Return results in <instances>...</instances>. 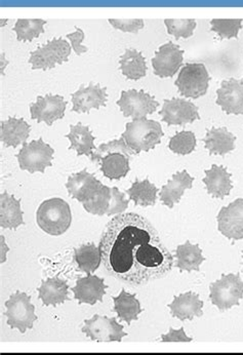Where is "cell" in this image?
Wrapping results in <instances>:
<instances>
[{
  "instance_id": "cell-1",
  "label": "cell",
  "mask_w": 243,
  "mask_h": 355,
  "mask_svg": "<svg viewBox=\"0 0 243 355\" xmlns=\"http://www.w3.org/2000/svg\"><path fill=\"white\" fill-rule=\"evenodd\" d=\"M99 248L109 275L132 286L161 279L174 266V257L156 229L138 214H120L111 220Z\"/></svg>"
},
{
  "instance_id": "cell-2",
  "label": "cell",
  "mask_w": 243,
  "mask_h": 355,
  "mask_svg": "<svg viewBox=\"0 0 243 355\" xmlns=\"http://www.w3.org/2000/svg\"><path fill=\"white\" fill-rule=\"evenodd\" d=\"M163 132L161 123L152 119H135L127 123L125 130L121 138L125 141L127 146L134 154H140L145 151L148 153L161 144Z\"/></svg>"
},
{
  "instance_id": "cell-3",
  "label": "cell",
  "mask_w": 243,
  "mask_h": 355,
  "mask_svg": "<svg viewBox=\"0 0 243 355\" xmlns=\"http://www.w3.org/2000/svg\"><path fill=\"white\" fill-rule=\"evenodd\" d=\"M36 221L44 232L53 236H59L64 234L71 225V209L68 202L62 198L44 200L38 207Z\"/></svg>"
},
{
  "instance_id": "cell-4",
  "label": "cell",
  "mask_w": 243,
  "mask_h": 355,
  "mask_svg": "<svg viewBox=\"0 0 243 355\" xmlns=\"http://www.w3.org/2000/svg\"><path fill=\"white\" fill-rule=\"evenodd\" d=\"M210 298L213 304L221 311L240 305L243 298V280L237 275H223L210 286Z\"/></svg>"
},
{
  "instance_id": "cell-5",
  "label": "cell",
  "mask_w": 243,
  "mask_h": 355,
  "mask_svg": "<svg viewBox=\"0 0 243 355\" xmlns=\"http://www.w3.org/2000/svg\"><path fill=\"white\" fill-rule=\"evenodd\" d=\"M6 311L4 316L8 318V326L10 329H18L22 334L28 329L33 328V324L38 320L35 315V307L32 305L31 297L26 293L16 292L6 302Z\"/></svg>"
},
{
  "instance_id": "cell-6",
  "label": "cell",
  "mask_w": 243,
  "mask_h": 355,
  "mask_svg": "<svg viewBox=\"0 0 243 355\" xmlns=\"http://www.w3.org/2000/svg\"><path fill=\"white\" fill-rule=\"evenodd\" d=\"M54 153V149L40 138L24 143L20 153L17 154V158L21 170L34 174L36 172L44 173L46 168L52 166Z\"/></svg>"
},
{
  "instance_id": "cell-7",
  "label": "cell",
  "mask_w": 243,
  "mask_h": 355,
  "mask_svg": "<svg viewBox=\"0 0 243 355\" xmlns=\"http://www.w3.org/2000/svg\"><path fill=\"white\" fill-rule=\"evenodd\" d=\"M210 83V76L202 63H187L179 73L174 85L181 95L198 99L206 95Z\"/></svg>"
},
{
  "instance_id": "cell-8",
  "label": "cell",
  "mask_w": 243,
  "mask_h": 355,
  "mask_svg": "<svg viewBox=\"0 0 243 355\" xmlns=\"http://www.w3.org/2000/svg\"><path fill=\"white\" fill-rule=\"evenodd\" d=\"M71 48V44L63 38L50 40L44 46L32 51L29 59L32 69L48 70L62 65L69 59Z\"/></svg>"
},
{
  "instance_id": "cell-9",
  "label": "cell",
  "mask_w": 243,
  "mask_h": 355,
  "mask_svg": "<svg viewBox=\"0 0 243 355\" xmlns=\"http://www.w3.org/2000/svg\"><path fill=\"white\" fill-rule=\"evenodd\" d=\"M82 205L85 211L93 215L113 216L125 211L129 200H125V194L119 191L118 188L104 185L93 200Z\"/></svg>"
},
{
  "instance_id": "cell-10",
  "label": "cell",
  "mask_w": 243,
  "mask_h": 355,
  "mask_svg": "<svg viewBox=\"0 0 243 355\" xmlns=\"http://www.w3.org/2000/svg\"><path fill=\"white\" fill-rule=\"evenodd\" d=\"M121 112L125 117L135 119H146L159 108V103L144 91L129 89L121 93L120 99L117 101Z\"/></svg>"
},
{
  "instance_id": "cell-11",
  "label": "cell",
  "mask_w": 243,
  "mask_h": 355,
  "mask_svg": "<svg viewBox=\"0 0 243 355\" xmlns=\"http://www.w3.org/2000/svg\"><path fill=\"white\" fill-rule=\"evenodd\" d=\"M81 331L96 342H121L123 338L127 336L123 331V326L116 322V318L98 314L91 320H84V326Z\"/></svg>"
},
{
  "instance_id": "cell-12",
  "label": "cell",
  "mask_w": 243,
  "mask_h": 355,
  "mask_svg": "<svg viewBox=\"0 0 243 355\" xmlns=\"http://www.w3.org/2000/svg\"><path fill=\"white\" fill-rule=\"evenodd\" d=\"M159 115L168 125H184L200 119L197 106L181 98L164 100Z\"/></svg>"
},
{
  "instance_id": "cell-13",
  "label": "cell",
  "mask_w": 243,
  "mask_h": 355,
  "mask_svg": "<svg viewBox=\"0 0 243 355\" xmlns=\"http://www.w3.org/2000/svg\"><path fill=\"white\" fill-rule=\"evenodd\" d=\"M66 106L67 102L62 96H39L37 101L30 105L31 119H35L38 123L44 121L46 125H52L55 121L65 116Z\"/></svg>"
},
{
  "instance_id": "cell-14",
  "label": "cell",
  "mask_w": 243,
  "mask_h": 355,
  "mask_svg": "<svg viewBox=\"0 0 243 355\" xmlns=\"http://www.w3.org/2000/svg\"><path fill=\"white\" fill-rule=\"evenodd\" d=\"M217 229L229 239H243V198L222 207L217 215Z\"/></svg>"
},
{
  "instance_id": "cell-15",
  "label": "cell",
  "mask_w": 243,
  "mask_h": 355,
  "mask_svg": "<svg viewBox=\"0 0 243 355\" xmlns=\"http://www.w3.org/2000/svg\"><path fill=\"white\" fill-rule=\"evenodd\" d=\"M183 57L184 51L172 42L161 46L152 59L155 76L161 78L174 76L183 65Z\"/></svg>"
},
{
  "instance_id": "cell-16",
  "label": "cell",
  "mask_w": 243,
  "mask_h": 355,
  "mask_svg": "<svg viewBox=\"0 0 243 355\" xmlns=\"http://www.w3.org/2000/svg\"><path fill=\"white\" fill-rule=\"evenodd\" d=\"M103 186L99 180L89 174L85 168L80 173L71 175L66 183L70 196L82 203L93 200Z\"/></svg>"
},
{
  "instance_id": "cell-17",
  "label": "cell",
  "mask_w": 243,
  "mask_h": 355,
  "mask_svg": "<svg viewBox=\"0 0 243 355\" xmlns=\"http://www.w3.org/2000/svg\"><path fill=\"white\" fill-rule=\"evenodd\" d=\"M217 104L227 114H243V83L240 79L222 81L217 91Z\"/></svg>"
},
{
  "instance_id": "cell-18",
  "label": "cell",
  "mask_w": 243,
  "mask_h": 355,
  "mask_svg": "<svg viewBox=\"0 0 243 355\" xmlns=\"http://www.w3.org/2000/svg\"><path fill=\"white\" fill-rule=\"evenodd\" d=\"M106 87L91 83L89 87L81 85L80 89L72 95V112L89 113L91 109L106 106L107 93Z\"/></svg>"
},
{
  "instance_id": "cell-19",
  "label": "cell",
  "mask_w": 243,
  "mask_h": 355,
  "mask_svg": "<svg viewBox=\"0 0 243 355\" xmlns=\"http://www.w3.org/2000/svg\"><path fill=\"white\" fill-rule=\"evenodd\" d=\"M107 288L103 279L97 275H89L78 279L76 286L72 288V292L74 293V298L80 304L87 303L95 305L97 302H103V297Z\"/></svg>"
},
{
  "instance_id": "cell-20",
  "label": "cell",
  "mask_w": 243,
  "mask_h": 355,
  "mask_svg": "<svg viewBox=\"0 0 243 355\" xmlns=\"http://www.w3.org/2000/svg\"><path fill=\"white\" fill-rule=\"evenodd\" d=\"M202 307L204 301L200 300L199 296L193 292L182 293L178 297H174L172 304L168 305L172 318H178L182 322L204 315Z\"/></svg>"
},
{
  "instance_id": "cell-21",
  "label": "cell",
  "mask_w": 243,
  "mask_h": 355,
  "mask_svg": "<svg viewBox=\"0 0 243 355\" xmlns=\"http://www.w3.org/2000/svg\"><path fill=\"white\" fill-rule=\"evenodd\" d=\"M206 178L202 180L206 184V190L210 196L223 200L229 196L233 185H232L231 174L227 172V168L223 166L213 164L210 170L204 171Z\"/></svg>"
},
{
  "instance_id": "cell-22",
  "label": "cell",
  "mask_w": 243,
  "mask_h": 355,
  "mask_svg": "<svg viewBox=\"0 0 243 355\" xmlns=\"http://www.w3.org/2000/svg\"><path fill=\"white\" fill-rule=\"evenodd\" d=\"M194 178L190 176L186 171L178 172L172 176L166 185L162 186L161 196V202L172 209L174 203L180 202L185 190L193 187Z\"/></svg>"
},
{
  "instance_id": "cell-23",
  "label": "cell",
  "mask_w": 243,
  "mask_h": 355,
  "mask_svg": "<svg viewBox=\"0 0 243 355\" xmlns=\"http://www.w3.org/2000/svg\"><path fill=\"white\" fill-rule=\"evenodd\" d=\"M31 128L23 119L8 117L0 123V140L6 147H18L26 143Z\"/></svg>"
},
{
  "instance_id": "cell-24",
  "label": "cell",
  "mask_w": 243,
  "mask_h": 355,
  "mask_svg": "<svg viewBox=\"0 0 243 355\" xmlns=\"http://www.w3.org/2000/svg\"><path fill=\"white\" fill-rule=\"evenodd\" d=\"M69 284L59 277H50L42 282L38 288V298L46 306H57L65 301H69Z\"/></svg>"
},
{
  "instance_id": "cell-25",
  "label": "cell",
  "mask_w": 243,
  "mask_h": 355,
  "mask_svg": "<svg viewBox=\"0 0 243 355\" xmlns=\"http://www.w3.org/2000/svg\"><path fill=\"white\" fill-rule=\"evenodd\" d=\"M236 137L226 128H208L204 142L210 154L226 155L235 149Z\"/></svg>"
},
{
  "instance_id": "cell-26",
  "label": "cell",
  "mask_w": 243,
  "mask_h": 355,
  "mask_svg": "<svg viewBox=\"0 0 243 355\" xmlns=\"http://www.w3.org/2000/svg\"><path fill=\"white\" fill-rule=\"evenodd\" d=\"M24 225L21 200L4 192L0 196V226L6 229H17Z\"/></svg>"
},
{
  "instance_id": "cell-27",
  "label": "cell",
  "mask_w": 243,
  "mask_h": 355,
  "mask_svg": "<svg viewBox=\"0 0 243 355\" xmlns=\"http://www.w3.org/2000/svg\"><path fill=\"white\" fill-rule=\"evenodd\" d=\"M66 138L69 139L71 142L70 150H75L78 156H91L93 154V149L96 148L93 142L96 137L93 136L89 127H84L82 123H78L76 125L70 127V132L66 135Z\"/></svg>"
},
{
  "instance_id": "cell-28",
  "label": "cell",
  "mask_w": 243,
  "mask_h": 355,
  "mask_svg": "<svg viewBox=\"0 0 243 355\" xmlns=\"http://www.w3.org/2000/svg\"><path fill=\"white\" fill-rule=\"evenodd\" d=\"M129 154L123 153H109L101 159V171L109 180H120L129 174Z\"/></svg>"
},
{
  "instance_id": "cell-29",
  "label": "cell",
  "mask_w": 243,
  "mask_h": 355,
  "mask_svg": "<svg viewBox=\"0 0 243 355\" xmlns=\"http://www.w3.org/2000/svg\"><path fill=\"white\" fill-rule=\"evenodd\" d=\"M176 267L180 271H199L200 265L206 259L202 256V251L198 245H192L186 241L184 245H178L176 251Z\"/></svg>"
},
{
  "instance_id": "cell-30",
  "label": "cell",
  "mask_w": 243,
  "mask_h": 355,
  "mask_svg": "<svg viewBox=\"0 0 243 355\" xmlns=\"http://www.w3.org/2000/svg\"><path fill=\"white\" fill-rule=\"evenodd\" d=\"M114 301V311L123 322L131 324L133 320H138V314L143 311L140 301L136 299V295L129 294L127 291H121L118 297L113 298Z\"/></svg>"
},
{
  "instance_id": "cell-31",
  "label": "cell",
  "mask_w": 243,
  "mask_h": 355,
  "mask_svg": "<svg viewBox=\"0 0 243 355\" xmlns=\"http://www.w3.org/2000/svg\"><path fill=\"white\" fill-rule=\"evenodd\" d=\"M121 73L131 80H138L146 76L147 65L144 55L136 50H127L125 55L121 57Z\"/></svg>"
},
{
  "instance_id": "cell-32",
  "label": "cell",
  "mask_w": 243,
  "mask_h": 355,
  "mask_svg": "<svg viewBox=\"0 0 243 355\" xmlns=\"http://www.w3.org/2000/svg\"><path fill=\"white\" fill-rule=\"evenodd\" d=\"M74 259L80 270L89 275L99 268L102 262V254L100 248L96 247L93 243H85L75 250Z\"/></svg>"
},
{
  "instance_id": "cell-33",
  "label": "cell",
  "mask_w": 243,
  "mask_h": 355,
  "mask_svg": "<svg viewBox=\"0 0 243 355\" xmlns=\"http://www.w3.org/2000/svg\"><path fill=\"white\" fill-rule=\"evenodd\" d=\"M159 191V188L154 184L150 183L149 179H145L143 181L136 180L132 187L127 190V193L129 196V200L135 202L136 205L149 207L156 202Z\"/></svg>"
},
{
  "instance_id": "cell-34",
  "label": "cell",
  "mask_w": 243,
  "mask_h": 355,
  "mask_svg": "<svg viewBox=\"0 0 243 355\" xmlns=\"http://www.w3.org/2000/svg\"><path fill=\"white\" fill-rule=\"evenodd\" d=\"M46 21L42 19H19L14 27L19 42H31L44 32Z\"/></svg>"
},
{
  "instance_id": "cell-35",
  "label": "cell",
  "mask_w": 243,
  "mask_h": 355,
  "mask_svg": "<svg viewBox=\"0 0 243 355\" xmlns=\"http://www.w3.org/2000/svg\"><path fill=\"white\" fill-rule=\"evenodd\" d=\"M168 148L176 154L180 155H187L193 153L196 148V137L193 132H178L172 137L168 143Z\"/></svg>"
},
{
  "instance_id": "cell-36",
  "label": "cell",
  "mask_w": 243,
  "mask_h": 355,
  "mask_svg": "<svg viewBox=\"0 0 243 355\" xmlns=\"http://www.w3.org/2000/svg\"><path fill=\"white\" fill-rule=\"evenodd\" d=\"M212 31L217 32L222 40L224 38H237L238 33L242 28V19H233V20H222L214 19L210 21Z\"/></svg>"
},
{
  "instance_id": "cell-37",
  "label": "cell",
  "mask_w": 243,
  "mask_h": 355,
  "mask_svg": "<svg viewBox=\"0 0 243 355\" xmlns=\"http://www.w3.org/2000/svg\"><path fill=\"white\" fill-rule=\"evenodd\" d=\"M164 23L168 28V33L174 36L177 40L191 37L196 28V21L193 19H187V20L166 19Z\"/></svg>"
},
{
  "instance_id": "cell-38",
  "label": "cell",
  "mask_w": 243,
  "mask_h": 355,
  "mask_svg": "<svg viewBox=\"0 0 243 355\" xmlns=\"http://www.w3.org/2000/svg\"><path fill=\"white\" fill-rule=\"evenodd\" d=\"M123 153L129 154V155L134 154L133 151L131 150V148L127 146L125 141L123 140V138H120L119 140L111 141V142L107 143V144L100 145V146L96 149L93 155H91V162H100L104 156L107 155L109 153Z\"/></svg>"
},
{
  "instance_id": "cell-39",
  "label": "cell",
  "mask_w": 243,
  "mask_h": 355,
  "mask_svg": "<svg viewBox=\"0 0 243 355\" xmlns=\"http://www.w3.org/2000/svg\"><path fill=\"white\" fill-rule=\"evenodd\" d=\"M109 23L115 28L123 32H129V33H138L140 30L144 28V21L142 19H109Z\"/></svg>"
},
{
  "instance_id": "cell-40",
  "label": "cell",
  "mask_w": 243,
  "mask_h": 355,
  "mask_svg": "<svg viewBox=\"0 0 243 355\" xmlns=\"http://www.w3.org/2000/svg\"><path fill=\"white\" fill-rule=\"evenodd\" d=\"M67 38H69L71 42L72 49L75 51L76 55H80L81 53L87 51V46H83L81 44L82 40H84V33L80 28H76V31L74 33L67 34Z\"/></svg>"
},
{
  "instance_id": "cell-41",
  "label": "cell",
  "mask_w": 243,
  "mask_h": 355,
  "mask_svg": "<svg viewBox=\"0 0 243 355\" xmlns=\"http://www.w3.org/2000/svg\"><path fill=\"white\" fill-rule=\"evenodd\" d=\"M162 342H192V338L187 337L184 328L176 331L170 328L168 334L162 336Z\"/></svg>"
}]
</instances>
